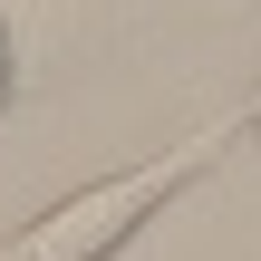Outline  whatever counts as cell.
I'll list each match as a JSON object with an SVG mask.
<instances>
[{"mask_svg": "<svg viewBox=\"0 0 261 261\" xmlns=\"http://www.w3.org/2000/svg\"><path fill=\"white\" fill-rule=\"evenodd\" d=\"M242 136V116H203L194 136H174V145H155L145 165H116V174H97V184H77V194H58L48 213H29L19 232H0V261H116L223 145Z\"/></svg>", "mask_w": 261, "mask_h": 261, "instance_id": "1", "label": "cell"}, {"mask_svg": "<svg viewBox=\"0 0 261 261\" xmlns=\"http://www.w3.org/2000/svg\"><path fill=\"white\" fill-rule=\"evenodd\" d=\"M232 116H242V136H252V145H261V87H252V97H242V107H232Z\"/></svg>", "mask_w": 261, "mask_h": 261, "instance_id": "2", "label": "cell"}, {"mask_svg": "<svg viewBox=\"0 0 261 261\" xmlns=\"http://www.w3.org/2000/svg\"><path fill=\"white\" fill-rule=\"evenodd\" d=\"M0 107H10V29H0Z\"/></svg>", "mask_w": 261, "mask_h": 261, "instance_id": "3", "label": "cell"}]
</instances>
